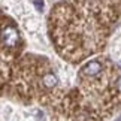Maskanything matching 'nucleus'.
Here are the masks:
<instances>
[{
	"label": "nucleus",
	"instance_id": "obj_2",
	"mask_svg": "<svg viewBox=\"0 0 121 121\" xmlns=\"http://www.w3.org/2000/svg\"><path fill=\"white\" fill-rule=\"evenodd\" d=\"M112 85H114V90L117 91V94H121V76L115 78V81L112 82Z\"/></svg>",
	"mask_w": 121,
	"mask_h": 121
},
{
	"label": "nucleus",
	"instance_id": "obj_1",
	"mask_svg": "<svg viewBox=\"0 0 121 121\" xmlns=\"http://www.w3.org/2000/svg\"><path fill=\"white\" fill-rule=\"evenodd\" d=\"M69 88L61 82L55 64L46 57L26 54L13 64L4 93L26 105H45L55 109Z\"/></svg>",
	"mask_w": 121,
	"mask_h": 121
},
{
	"label": "nucleus",
	"instance_id": "obj_3",
	"mask_svg": "<svg viewBox=\"0 0 121 121\" xmlns=\"http://www.w3.org/2000/svg\"><path fill=\"white\" fill-rule=\"evenodd\" d=\"M114 121H121V115H118V117H117V118H115Z\"/></svg>",
	"mask_w": 121,
	"mask_h": 121
}]
</instances>
